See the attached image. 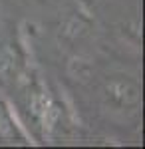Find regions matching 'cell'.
<instances>
[{"instance_id": "6da1fadb", "label": "cell", "mask_w": 145, "mask_h": 149, "mask_svg": "<svg viewBox=\"0 0 145 149\" xmlns=\"http://www.w3.org/2000/svg\"><path fill=\"white\" fill-rule=\"evenodd\" d=\"M0 143L4 145H28L32 139L18 119V113L2 93H0Z\"/></svg>"}, {"instance_id": "7a4b0ae2", "label": "cell", "mask_w": 145, "mask_h": 149, "mask_svg": "<svg viewBox=\"0 0 145 149\" xmlns=\"http://www.w3.org/2000/svg\"><path fill=\"white\" fill-rule=\"evenodd\" d=\"M105 92H107V100L115 107H133L139 100V90L129 80H113L112 84H107Z\"/></svg>"}]
</instances>
